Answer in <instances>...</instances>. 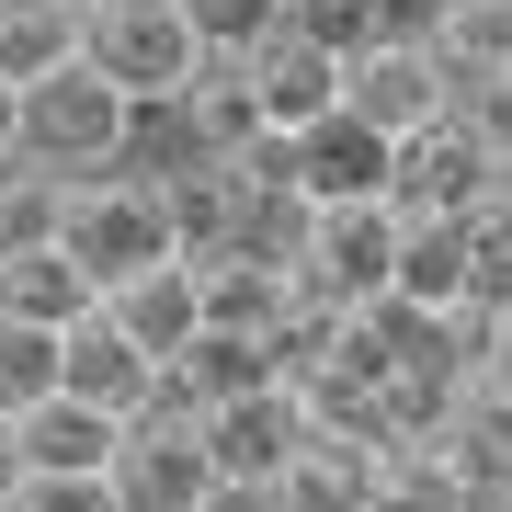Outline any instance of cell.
Wrapping results in <instances>:
<instances>
[{
	"label": "cell",
	"instance_id": "6da1fadb",
	"mask_svg": "<svg viewBox=\"0 0 512 512\" xmlns=\"http://www.w3.org/2000/svg\"><path fill=\"white\" fill-rule=\"evenodd\" d=\"M57 239L80 251V274H92L103 296L137 285V274H160V262H183V228H171V183L160 171H92V183H69Z\"/></svg>",
	"mask_w": 512,
	"mask_h": 512
},
{
	"label": "cell",
	"instance_id": "7a4b0ae2",
	"mask_svg": "<svg viewBox=\"0 0 512 512\" xmlns=\"http://www.w3.org/2000/svg\"><path fill=\"white\" fill-rule=\"evenodd\" d=\"M126 137H137V92H126V80H103L92 57H69L57 80L23 92V160H35V171L92 183V171L126 160Z\"/></svg>",
	"mask_w": 512,
	"mask_h": 512
},
{
	"label": "cell",
	"instance_id": "3957f363",
	"mask_svg": "<svg viewBox=\"0 0 512 512\" xmlns=\"http://www.w3.org/2000/svg\"><path fill=\"white\" fill-rule=\"evenodd\" d=\"M80 57H92L103 80H126L137 114H148V103H183V92H194V69H205V23H194V0H103Z\"/></svg>",
	"mask_w": 512,
	"mask_h": 512
},
{
	"label": "cell",
	"instance_id": "277c9868",
	"mask_svg": "<svg viewBox=\"0 0 512 512\" xmlns=\"http://www.w3.org/2000/svg\"><path fill=\"white\" fill-rule=\"evenodd\" d=\"M399 274V194L365 205H308V239H296V285L330 296V308H365Z\"/></svg>",
	"mask_w": 512,
	"mask_h": 512
},
{
	"label": "cell",
	"instance_id": "5b68a950",
	"mask_svg": "<svg viewBox=\"0 0 512 512\" xmlns=\"http://www.w3.org/2000/svg\"><path fill=\"white\" fill-rule=\"evenodd\" d=\"M490 194H501V148L467 103L433 114L421 137H399V217H478Z\"/></svg>",
	"mask_w": 512,
	"mask_h": 512
},
{
	"label": "cell",
	"instance_id": "8992f818",
	"mask_svg": "<svg viewBox=\"0 0 512 512\" xmlns=\"http://www.w3.org/2000/svg\"><path fill=\"white\" fill-rule=\"evenodd\" d=\"M342 103L387 137H421L433 114H456V69L433 57V35H376L342 57Z\"/></svg>",
	"mask_w": 512,
	"mask_h": 512
},
{
	"label": "cell",
	"instance_id": "52a82bcc",
	"mask_svg": "<svg viewBox=\"0 0 512 512\" xmlns=\"http://www.w3.org/2000/svg\"><path fill=\"white\" fill-rule=\"evenodd\" d=\"M114 490H126V512H205V490H217L205 410H137L114 444Z\"/></svg>",
	"mask_w": 512,
	"mask_h": 512
},
{
	"label": "cell",
	"instance_id": "ba28073f",
	"mask_svg": "<svg viewBox=\"0 0 512 512\" xmlns=\"http://www.w3.org/2000/svg\"><path fill=\"white\" fill-rule=\"evenodd\" d=\"M308 433H319V421H308V387H285V376L205 410V456H217V478H274V490H285V467L308 456Z\"/></svg>",
	"mask_w": 512,
	"mask_h": 512
},
{
	"label": "cell",
	"instance_id": "9c48e42d",
	"mask_svg": "<svg viewBox=\"0 0 512 512\" xmlns=\"http://www.w3.org/2000/svg\"><path fill=\"white\" fill-rule=\"evenodd\" d=\"M296 194L308 205H365V194H399V137L365 126V114H319L308 137H296Z\"/></svg>",
	"mask_w": 512,
	"mask_h": 512
},
{
	"label": "cell",
	"instance_id": "30bf717a",
	"mask_svg": "<svg viewBox=\"0 0 512 512\" xmlns=\"http://www.w3.org/2000/svg\"><path fill=\"white\" fill-rule=\"evenodd\" d=\"M251 80H262V126L274 137H308L319 114H342V46H319L308 23H274L251 46Z\"/></svg>",
	"mask_w": 512,
	"mask_h": 512
},
{
	"label": "cell",
	"instance_id": "8fae6325",
	"mask_svg": "<svg viewBox=\"0 0 512 512\" xmlns=\"http://www.w3.org/2000/svg\"><path fill=\"white\" fill-rule=\"evenodd\" d=\"M160 353L137 342L114 308H92V319H69V399H92V410H114V421H137L148 399H160Z\"/></svg>",
	"mask_w": 512,
	"mask_h": 512
},
{
	"label": "cell",
	"instance_id": "7c38bea8",
	"mask_svg": "<svg viewBox=\"0 0 512 512\" xmlns=\"http://www.w3.org/2000/svg\"><path fill=\"white\" fill-rule=\"evenodd\" d=\"M194 285H205V330H274L296 296V262H274V251H251V239H228V251H194Z\"/></svg>",
	"mask_w": 512,
	"mask_h": 512
},
{
	"label": "cell",
	"instance_id": "4fadbf2b",
	"mask_svg": "<svg viewBox=\"0 0 512 512\" xmlns=\"http://www.w3.org/2000/svg\"><path fill=\"white\" fill-rule=\"evenodd\" d=\"M183 126H194V160H239L251 137H274V126H262L251 46H205V69H194V92H183Z\"/></svg>",
	"mask_w": 512,
	"mask_h": 512
},
{
	"label": "cell",
	"instance_id": "5bb4252c",
	"mask_svg": "<svg viewBox=\"0 0 512 512\" xmlns=\"http://www.w3.org/2000/svg\"><path fill=\"white\" fill-rule=\"evenodd\" d=\"M92 308H103V285L80 274V251H69V239L0 251V319H46V330H69V319H92Z\"/></svg>",
	"mask_w": 512,
	"mask_h": 512
},
{
	"label": "cell",
	"instance_id": "9a60e30c",
	"mask_svg": "<svg viewBox=\"0 0 512 512\" xmlns=\"http://www.w3.org/2000/svg\"><path fill=\"white\" fill-rule=\"evenodd\" d=\"M114 444H126V421L92 410V399H69V387L23 410V478H35V467L46 478H92V467H114Z\"/></svg>",
	"mask_w": 512,
	"mask_h": 512
},
{
	"label": "cell",
	"instance_id": "2e32d148",
	"mask_svg": "<svg viewBox=\"0 0 512 512\" xmlns=\"http://www.w3.org/2000/svg\"><path fill=\"white\" fill-rule=\"evenodd\" d=\"M387 296L421 319H456L467 308V217H399V274Z\"/></svg>",
	"mask_w": 512,
	"mask_h": 512
},
{
	"label": "cell",
	"instance_id": "e0dca14e",
	"mask_svg": "<svg viewBox=\"0 0 512 512\" xmlns=\"http://www.w3.org/2000/svg\"><path fill=\"white\" fill-rule=\"evenodd\" d=\"M376 478H387V444H365V433H308V456L285 467V501L296 512H365L376 501Z\"/></svg>",
	"mask_w": 512,
	"mask_h": 512
},
{
	"label": "cell",
	"instance_id": "ac0fdd59",
	"mask_svg": "<svg viewBox=\"0 0 512 512\" xmlns=\"http://www.w3.org/2000/svg\"><path fill=\"white\" fill-rule=\"evenodd\" d=\"M421 35H433V57L456 69V103L490 92V80H512V0H444Z\"/></svg>",
	"mask_w": 512,
	"mask_h": 512
},
{
	"label": "cell",
	"instance_id": "d6986e66",
	"mask_svg": "<svg viewBox=\"0 0 512 512\" xmlns=\"http://www.w3.org/2000/svg\"><path fill=\"white\" fill-rule=\"evenodd\" d=\"M103 308H114V319H126L137 342H148V353L171 365V353H183L194 330H205V285H194V251H183V262H160V274H137V285H114Z\"/></svg>",
	"mask_w": 512,
	"mask_h": 512
},
{
	"label": "cell",
	"instance_id": "ffe728a7",
	"mask_svg": "<svg viewBox=\"0 0 512 512\" xmlns=\"http://www.w3.org/2000/svg\"><path fill=\"white\" fill-rule=\"evenodd\" d=\"M80 46H92V12H80V0H12V12H0V80H23V92L57 80Z\"/></svg>",
	"mask_w": 512,
	"mask_h": 512
},
{
	"label": "cell",
	"instance_id": "44dd1931",
	"mask_svg": "<svg viewBox=\"0 0 512 512\" xmlns=\"http://www.w3.org/2000/svg\"><path fill=\"white\" fill-rule=\"evenodd\" d=\"M57 387H69V330L0 319V421H23L35 399H57Z\"/></svg>",
	"mask_w": 512,
	"mask_h": 512
},
{
	"label": "cell",
	"instance_id": "7402d4cb",
	"mask_svg": "<svg viewBox=\"0 0 512 512\" xmlns=\"http://www.w3.org/2000/svg\"><path fill=\"white\" fill-rule=\"evenodd\" d=\"M57 217H69V171H23V160H0V251H35V239H57Z\"/></svg>",
	"mask_w": 512,
	"mask_h": 512
},
{
	"label": "cell",
	"instance_id": "603a6c76",
	"mask_svg": "<svg viewBox=\"0 0 512 512\" xmlns=\"http://www.w3.org/2000/svg\"><path fill=\"white\" fill-rule=\"evenodd\" d=\"M467 308L512 319V205H478L467 217Z\"/></svg>",
	"mask_w": 512,
	"mask_h": 512
},
{
	"label": "cell",
	"instance_id": "cb8c5ba5",
	"mask_svg": "<svg viewBox=\"0 0 512 512\" xmlns=\"http://www.w3.org/2000/svg\"><path fill=\"white\" fill-rule=\"evenodd\" d=\"M365 512H478V490H467L444 456H387V478H376Z\"/></svg>",
	"mask_w": 512,
	"mask_h": 512
},
{
	"label": "cell",
	"instance_id": "d4e9b609",
	"mask_svg": "<svg viewBox=\"0 0 512 512\" xmlns=\"http://www.w3.org/2000/svg\"><path fill=\"white\" fill-rule=\"evenodd\" d=\"M12 512H126V490H114V467H92V478H23L12 490Z\"/></svg>",
	"mask_w": 512,
	"mask_h": 512
},
{
	"label": "cell",
	"instance_id": "484cf974",
	"mask_svg": "<svg viewBox=\"0 0 512 512\" xmlns=\"http://www.w3.org/2000/svg\"><path fill=\"white\" fill-rule=\"evenodd\" d=\"M205 512H296L274 478H217V490H205Z\"/></svg>",
	"mask_w": 512,
	"mask_h": 512
},
{
	"label": "cell",
	"instance_id": "4316f807",
	"mask_svg": "<svg viewBox=\"0 0 512 512\" xmlns=\"http://www.w3.org/2000/svg\"><path fill=\"white\" fill-rule=\"evenodd\" d=\"M0 160H23V80H0Z\"/></svg>",
	"mask_w": 512,
	"mask_h": 512
},
{
	"label": "cell",
	"instance_id": "83f0119b",
	"mask_svg": "<svg viewBox=\"0 0 512 512\" xmlns=\"http://www.w3.org/2000/svg\"><path fill=\"white\" fill-rule=\"evenodd\" d=\"M490 205H512V137H501V194H490Z\"/></svg>",
	"mask_w": 512,
	"mask_h": 512
},
{
	"label": "cell",
	"instance_id": "f1b7e54d",
	"mask_svg": "<svg viewBox=\"0 0 512 512\" xmlns=\"http://www.w3.org/2000/svg\"><path fill=\"white\" fill-rule=\"evenodd\" d=\"M80 12H103V0H80Z\"/></svg>",
	"mask_w": 512,
	"mask_h": 512
},
{
	"label": "cell",
	"instance_id": "f546056e",
	"mask_svg": "<svg viewBox=\"0 0 512 512\" xmlns=\"http://www.w3.org/2000/svg\"><path fill=\"white\" fill-rule=\"evenodd\" d=\"M490 512H512V501H490Z\"/></svg>",
	"mask_w": 512,
	"mask_h": 512
},
{
	"label": "cell",
	"instance_id": "4dcf8cb0",
	"mask_svg": "<svg viewBox=\"0 0 512 512\" xmlns=\"http://www.w3.org/2000/svg\"><path fill=\"white\" fill-rule=\"evenodd\" d=\"M0 12H12V0H0Z\"/></svg>",
	"mask_w": 512,
	"mask_h": 512
}]
</instances>
